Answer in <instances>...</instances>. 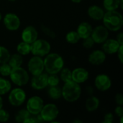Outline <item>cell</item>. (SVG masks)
<instances>
[{"label":"cell","mask_w":123,"mask_h":123,"mask_svg":"<svg viewBox=\"0 0 123 123\" xmlns=\"http://www.w3.org/2000/svg\"><path fill=\"white\" fill-rule=\"evenodd\" d=\"M44 69L49 74H58L64 67L63 57L57 53H49L43 59Z\"/></svg>","instance_id":"1"},{"label":"cell","mask_w":123,"mask_h":123,"mask_svg":"<svg viewBox=\"0 0 123 123\" xmlns=\"http://www.w3.org/2000/svg\"><path fill=\"white\" fill-rule=\"evenodd\" d=\"M103 25L109 30L112 32L119 31L123 25V17L122 14L117 10L107 11L102 18Z\"/></svg>","instance_id":"2"},{"label":"cell","mask_w":123,"mask_h":123,"mask_svg":"<svg viewBox=\"0 0 123 123\" xmlns=\"http://www.w3.org/2000/svg\"><path fill=\"white\" fill-rule=\"evenodd\" d=\"M62 97L68 102L73 103L79 99L81 95V88L79 84L73 80L64 83L61 88Z\"/></svg>","instance_id":"3"},{"label":"cell","mask_w":123,"mask_h":123,"mask_svg":"<svg viewBox=\"0 0 123 123\" xmlns=\"http://www.w3.org/2000/svg\"><path fill=\"white\" fill-rule=\"evenodd\" d=\"M9 77L11 81L19 87L26 85L30 81L29 72L22 66L12 68Z\"/></svg>","instance_id":"4"},{"label":"cell","mask_w":123,"mask_h":123,"mask_svg":"<svg viewBox=\"0 0 123 123\" xmlns=\"http://www.w3.org/2000/svg\"><path fill=\"white\" fill-rule=\"evenodd\" d=\"M50 44L44 39L37 38L31 44V53L33 55L43 58L50 52Z\"/></svg>","instance_id":"5"},{"label":"cell","mask_w":123,"mask_h":123,"mask_svg":"<svg viewBox=\"0 0 123 123\" xmlns=\"http://www.w3.org/2000/svg\"><path fill=\"white\" fill-rule=\"evenodd\" d=\"M27 99V94L25 91L19 87L11 89L9 92L8 100L9 104L13 107H19L22 105Z\"/></svg>","instance_id":"6"},{"label":"cell","mask_w":123,"mask_h":123,"mask_svg":"<svg viewBox=\"0 0 123 123\" xmlns=\"http://www.w3.org/2000/svg\"><path fill=\"white\" fill-rule=\"evenodd\" d=\"M39 115L43 122L52 123L58 117L59 115V109L55 104L48 103L43 105Z\"/></svg>","instance_id":"7"},{"label":"cell","mask_w":123,"mask_h":123,"mask_svg":"<svg viewBox=\"0 0 123 123\" xmlns=\"http://www.w3.org/2000/svg\"><path fill=\"white\" fill-rule=\"evenodd\" d=\"M27 71L32 76L37 75L43 73L45 71L43 58L36 55H33L32 58H30L27 63Z\"/></svg>","instance_id":"8"},{"label":"cell","mask_w":123,"mask_h":123,"mask_svg":"<svg viewBox=\"0 0 123 123\" xmlns=\"http://www.w3.org/2000/svg\"><path fill=\"white\" fill-rule=\"evenodd\" d=\"M44 105L43 99L39 96H33L28 99L26 102V110L31 115L40 114Z\"/></svg>","instance_id":"9"},{"label":"cell","mask_w":123,"mask_h":123,"mask_svg":"<svg viewBox=\"0 0 123 123\" xmlns=\"http://www.w3.org/2000/svg\"><path fill=\"white\" fill-rule=\"evenodd\" d=\"M2 19L5 27L9 31L17 30L21 25V21L19 17H18V15L12 12L6 13Z\"/></svg>","instance_id":"10"},{"label":"cell","mask_w":123,"mask_h":123,"mask_svg":"<svg viewBox=\"0 0 123 123\" xmlns=\"http://www.w3.org/2000/svg\"><path fill=\"white\" fill-rule=\"evenodd\" d=\"M91 37L97 44H102L109 37V30L103 25H98L92 30Z\"/></svg>","instance_id":"11"},{"label":"cell","mask_w":123,"mask_h":123,"mask_svg":"<svg viewBox=\"0 0 123 123\" xmlns=\"http://www.w3.org/2000/svg\"><path fill=\"white\" fill-rule=\"evenodd\" d=\"M94 86L100 92H106L112 86V80L110 77L105 74H98L94 79Z\"/></svg>","instance_id":"12"},{"label":"cell","mask_w":123,"mask_h":123,"mask_svg":"<svg viewBox=\"0 0 123 123\" xmlns=\"http://www.w3.org/2000/svg\"><path fill=\"white\" fill-rule=\"evenodd\" d=\"M48 74L43 72L40 74L32 76L30 81L31 86L35 90H43L48 86Z\"/></svg>","instance_id":"13"},{"label":"cell","mask_w":123,"mask_h":123,"mask_svg":"<svg viewBox=\"0 0 123 123\" xmlns=\"http://www.w3.org/2000/svg\"><path fill=\"white\" fill-rule=\"evenodd\" d=\"M21 38L22 41L32 44L38 38V32L34 26H27L21 33Z\"/></svg>","instance_id":"14"},{"label":"cell","mask_w":123,"mask_h":123,"mask_svg":"<svg viewBox=\"0 0 123 123\" xmlns=\"http://www.w3.org/2000/svg\"><path fill=\"white\" fill-rule=\"evenodd\" d=\"M71 76L72 80L74 81L81 84L88 80L89 77V74L86 68L82 67H78L71 71Z\"/></svg>","instance_id":"15"},{"label":"cell","mask_w":123,"mask_h":123,"mask_svg":"<svg viewBox=\"0 0 123 123\" xmlns=\"http://www.w3.org/2000/svg\"><path fill=\"white\" fill-rule=\"evenodd\" d=\"M106 58V53L102 50H94L89 54L88 61L92 65L99 66L105 63Z\"/></svg>","instance_id":"16"},{"label":"cell","mask_w":123,"mask_h":123,"mask_svg":"<svg viewBox=\"0 0 123 123\" xmlns=\"http://www.w3.org/2000/svg\"><path fill=\"white\" fill-rule=\"evenodd\" d=\"M120 45L116 39H109L107 38L103 43H102V50L109 55L115 54L118 50Z\"/></svg>","instance_id":"17"},{"label":"cell","mask_w":123,"mask_h":123,"mask_svg":"<svg viewBox=\"0 0 123 123\" xmlns=\"http://www.w3.org/2000/svg\"><path fill=\"white\" fill-rule=\"evenodd\" d=\"M105 12L104 9L98 5H92L87 9L88 16L91 19L96 20V21L102 20L104 17Z\"/></svg>","instance_id":"18"},{"label":"cell","mask_w":123,"mask_h":123,"mask_svg":"<svg viewBox=\"0 0 123 123\" xmlns=\"http://www.w3.org/2000/svg\"><path fill=\"white\" fill-rule=\"evenodd\" d=\"M92 30L93 27L90 23L87 22H82L79 25L76 32L79 34L81 39H84L86 37L91 36Z\"/></svg>","instance_id":"19"},{"label":"cell","mask_w":123,"mask_h":123,"mask_svg":"<svg viewBox=\"0 0 123 123\" xmlns=\"http://www.w3.org/2000/svg\"><path fill=\"white\" fill-rule=\"evenodd\" d=\"M99 104L100 102L98 97L94 95H90L86 100L85 107L89 112H93L99 108Z\"/></svg>","instance_id":"20"},{"label":"cell","mask_w":123,"mask_h":123,"mask_svg":"<svg viewBox=\"0 0 123 123\" xmlns=\"http://www.w3.org/2000/svg\"><path fill=\"white\" fill-rule=\"evenodd\" d=\"M8 63L10 65V66L12 68L22 66V65L23 63L22 55H21L19 53H14L13 55H11L9 57Z\"/></svg>","instance_id":"21"},{"label":"cell","mask_w":123,"mask_h":123,"mask_svg":"<svg viewBox=\"0 0 123 123\" xmlns=\"http://www.w3.org/2000/svg\"><path fill=\"white\" fill-rule=\"evenodd\" d=\"M48 94L51 99L58 100L62 97V92L61 88L59 86H49Z\"/></svg>","instance_id":"22"},{"label":"cell","mask_w":123,"mask_h":123,"mask_svg":"<svg viewBox=\"0 0 123 123\" xmlns=\"http://www.w3.org/2000/svg\"><path fill=\"white\" fill-rule=\"evenodd\" d=\"M12 89V84L8 79L0 77V96H3L9 92Z\"/></svg>","instance_id":"23"},{"label":"cell","mask_w":123,"mask_h":123,"mask_svg":"<svg viewBox=\"0 0 123 123\" xmlns=\"http://www.w3.org/2000/svg\"><path fill=\"white\" fill-rule=\"evenodd\" d=\"M17 51L22 56L27 55L31 53V44L22 41L17 45Z\"/></svg>","instance_id":"24"},{"label":"cell","mask_w":123,"mask_h":123,"mask_svg":"<svg viewBox=\"0 0 123 123\" xmlns=\"http://www.w3.org/2000/svg\"><path fill=\"white\" fill-rule=\"evenodd\" d=\"M120 4V0H103V8L106 11L117 10Z\"/></svg>","instance_id":"25"},{"label":"cell","mask_w":123,"mask_h":123,"mask_svg":"<svg viewBox=\"0 0 123 123\" xmlns=\"http://www.w3.org/2000/svg\"><path fill=\"white\" fill-rule=\"evenodd\" d=\"M80 40H81V38L76 31L71 30V31H69L66 35V40L69 44H71V45L76 44L79 42Z\"/></svg>","instance_id":"26"},{"label":"cell","mask_w":123,"mask_h":123,"mask_svg":"<svg viewBox=\"0 0 123 123\" xmlns=\"http://www.w3.org/2000/svg\"><path fill=\"white\" fill-rule=\"evenodd\" d=\"M58 74H60V76H59L60 79L64 83L70 81L72 80L71 71L68 68H64L63 67Z\"/></svg>","instance_id":"27"},{"label":"cell","mask_w":123,"mask_h":123,"mask_svg":"<svg viewBox=\"0 0 123 123\" xmlns=\"http://www.w3.org/2000/svg\"><path fill=\"white\" fill-rule=\"evenodd\" d=\"M11 54L9 50L2 45H0V64L8 63Z\"/></svg>","instance_id":"28"},{"label":"cell","mask_w":123,"mask_h":123,"mask_svg":"<svg viewBox=\"0 0 123 123\" xmlns=\"http://www.w3.org/2000/svg\"><path fill=\"white\" fill-rule=\"evenodd\" d=\"M30 115V112L26 109H22L15 115V121L17 123H24L25 120Z\"/></svg>","instance_id":"29"},{"label":"cell","mask_w":123,"mask_h":123,"mask_svg":"<svg viewBox=\"0 0 123 123\" xmlns=\"http://www.w3.org/2000/svg\"><path fill=\"white\" fill-rule=\"evenodd\" d=\"M12 70V68L10 66V65L8 63L0 64V75L1 76L4 77L9 76Z\"/></svg>","instance_id":"30"},{"label":"cell","mask_w":123,"mask_h":123,"mask_svg":"<svg viewBox=\"0 0 123 123\" xmlns=\"http://www.w3.org/2000/svg\"><path fill=\"white\" fill-rule=\"evenodd\" d=\"M60 83V78L56 74H49L48 76V86H58Z\"/></svg>","instance_id":"31"},{"label":"cell","mask_w":123,"mask_h":123,"mask_svg":"<svg viewBox=\"0 0 123 123\" xmlns=\"http://www.w3.org/2000/svg\"><path fill=\"white\" fill-rule=\"evenodd\" d=\"M40 29H41L42 32H43L45 35H46L47 36H48L49 37H50V38H52V39H54V38L56 37V34H55V32L51 28H50L49 27H47V26L45 25H40Z\"/></svg>","instance_id":"32"},{"label":"cell","mask_w":123,"mask_h":123,"mask_svg":"<svg viewBox=\"0 0 123 123\" xmlns=\"http://www.w3.org/2000/svg\"><path fill=\"white\" fill-rule=\"evenodd\" d=\"M83 42H82V45L84 48L86 49H90L92 48L94 45V41L93 40V39L92 38L91 36L86 37L84 39H82Z\"/></svg>","instance_id":"33"},{"label":"cell","mask_w":123,"mask_h":123,"mask_svg":"<svg viewBox=\"0 0 123 123\" xmlns=\"http://www.w3.org/2000/svg\"><path fill=\"white\" fill-rule=\"evenodd\" d=\"M10 115L9 113L6 110L1 108L0 110V122L1 123H6L9 120Z\"/></svg>","instance_id":"34"},{"label":"cell","mask_w":123,"mask_h":123,"mask_svg":"<svg viewBox=\"0 0 123 123\" xmlns=\"http://www.w3.org/2000/svg\"><path fill=\"white\" fill-rule=\"evenodd\" d=\"M114 121V115L111 112H108L103 117V121L102 123H112Z\"/></svg>","instance_id":"35"},{"label":"cell","mask_w":123,"mask_h":123,"mask_svg":"<svg viewBox=\"0 0 123 123\" xmlns=\"http://www.w3.org/2000/svg\"><path fill=\"white\" fill-rule=\"evenodd\" d=\"M115 102L117 105H123V96L121 93H117L115 97Z\"/></svg>","instance_id":"36"},{"label":"cell","mask_w":123,"mask_h":123,"mask_svg":"<svg viewBox=\"0 0 123 123\" xmlns=\"http://www.w3.org/2000/svg\"><path fill=\"white\" fill-rule=\"evenodd\" d=\"M115 113L119 117L123 116V107L122 105H118L115 109Z\"/></svg>","instance_id":"37"},{"label":"cell","mask_w":123,"mask_h":123,"mask_svg":"<svg viewBox=\"0 0 123 123\" xmlns=\"http://www.w3.org/2000/svg\"><path fill=\"white\" fill-rule=\"evenodd\" d=\"M123 45H120V48H119V49H118V50L117 51V53H117V58H118V59H119V61H120V63H123Z\"/></svg>","instance_id":"38"},{"label":"cell","mask_w":123,"mask_h":123,"mask_svg":"<svg viewBox=\"0 0 123 123\" xmlns=\"http://www.w3.org/2000/svg\"><path fill=\"white\" fill-rule=\"evenodd\" d=\"M116 40L118 41V43L120 45H123V33L122 32H120V33L117 34V37H116Z\"/></svg>","instance_id":"39"},{"label":"cell","mask_w":123,"mask_h":123,"mask_svg":"<svg viewBox=\"0 0 123 123\" xmlns=\"http://www.w3.org/2000/svg\"><path fill=\"white\" fill-rule=\"evenodd\" d=\"M86 92L89 95H92L93 93H94V89L92 87V86H87L86 89Z\"/></svg>","instance_id":"40"},{"label":"cell","mask_w":123,"mask_h":123,"mask_svg":"<svg viewBox=\"0 0 123 123\" xmlns=\"http://www.w3.org/2000/svg\"><path fill=\"white\" fill-rule=\"evenodd\" d=\"M3 107V99L1 96H0V110Z\"/></svg>","instance_id":"41"},{"label":"cell","mask_w":123,"mask_h":123,"mask_svg":"<svg viewBox=\"0 0 123 123\" xmlns=\"http://www.w3.org/2000/svg\"><path fill=\"white\" fill-rule=\"evenodd\" d=\"M72 2L74 3H76V4H79V3H81L83 0H71Z\"/></svg>","instance_id":"42"},{"label":"cell","mask_w":123,"mask_h":123,"mask_svg":"<svg viewBox=\"0 0 123 123\" xmlns=\"http://www.w3.org/2000/svg\"><path fill=\"white\" fill-rule=\"evenodd\" d=\"M73 123H82L83 122H82L81 120H74V121H73Z\"/></svg>","instance_id":"43"},{"label":"cell","mask_w":123,"mask_h":123,"mask_svg":"<svg viewBox=\"0 0 123 123\" xmlns=\"http://www.w3.org/2000/svg\"><path fill=\"white\" fill-rule=\"evenodd\" d=\"M2 18H3V17H2V14H1V13L0 12V22L2 20Z\"/></svg>","instance_id":"44"},{"label":"cell","mask_w":123,"mask_h":123,"mask_svg":"<svg viewBox=\"0 0 123 123\" xmlns=\"http://www.w3.org/2000/svg\"><path fill=\"white\" fill-rule=\"evenodd\" d=\"M9 1H11V2H14V1H17V0H8Z\"/></svg>","instance_id":"45"}]
</instances>
